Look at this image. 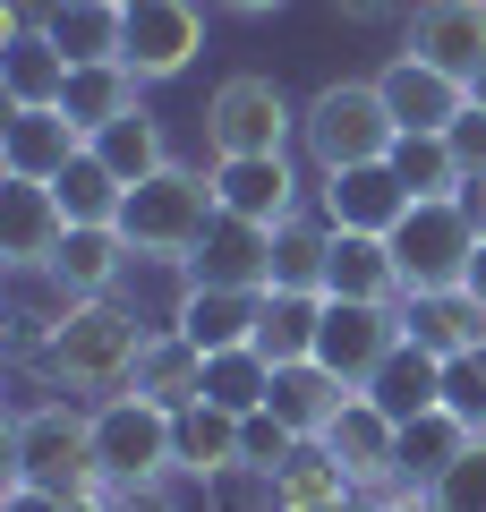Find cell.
<instances>
[{
	"mask_svg": "<svg viewBox=\"0 0 486 512\" xmlns=\"http://www.w3.org/2000/svg\"><path fill=\"white\" fill-rule=\"evenodd\" d=\"M86 146L103 154V163L120 171L128 188H145V180H154V171H171V146H162V120H154V111H128V120H111V128H94Z\"/></svg>",
	"mask_w": 486,
	"mask_h": 512,
	"instance_id": "32",
	"label": "cell"
},
{
	"mask_svg": "<svg viewBox=\"0 0 486 512\" xmlns=\"http://www.w3.org/2000/svg\"><path fill=\"white\" fill-rule=\"evenodd\" d=\"M461 205H469V222L486 231V171H478V180H461Z\"/></svg>",
	"mask_w": 486,
	"mask_h": 512,
	"instance_id": "44",
	"label": "cell"
},
{
	"mask_svg": "<svg viewBox=\"0 0 486 512\" xmlns=\"http://www.w3.org/2000/svg\"><path fill=\"white\" fill-rule=\"evenodd\" d=\"M239 444H248V470H282L299 436H290V427L273 419V410H248V419H239Z\"/></svg>",
	"mask_w": 486,
	"mask_h": 512,
	"instance_id": "40",
	"label": "cell"
},
{
	"mask_svg": "<svg viewBox=\"0 0 486 512\" xmlns=\"http://www.w3.org/2000/svg\"><path fill=\"white\" fill-rule=\"evenodd\" d=\"M188 282H214V291H273V222L214 214L205 248L188 256Z\"/></svg>",
	"mask_w": 486,
	"mask_h": 512,
	"instance_id": "14",
	"label": "cell"
},
{
	"mask_svg": "<svg viewBox=\"0 0 486 512\" xmlns=\"http://www.w3.org/2000/svg\"><path fill=\"white\" fill-rule=\"evenodd\" d=\"M444 146H452V163H461V180H478L486 171V103H469L461 120L444 128Z\"/></svg>",
	"mask_w": 486,
	"mask_h": 512,
	"instance_id": "41",
	"label": "cell"
},
{
	"mask_svg": "<svg viewBox=\"0 0 486 512\" xmlns=\"http://www.w3.org/2000/svg\"><path fill=\"white\" fill-rule=\"evenodd\" d=\"M367 402H376L393 427H410V419H427V410H444V359H435L427 342H410V333H401V350L376 367V384H367Z\"/></svg>",
	"mask_w": 486,
	"mask_h": 512,
	"instance_id": "22",
	"label": "cell"
},
{
	"mask_svg": "<svg viewBox=\"0 0 486 512\" xmlns=\"http://www.w3.org/2000/svg\"><path fill=\"white\" fill-rule=\"evenodd\" d=\"M427 495H435V512H486V436L469 444V453L452 461V470L435 478Z\"/></svg>",
	"mask_w": 486,
	"mask_h": 512,
	"instance_id": "38",
	"label": "cell"
},
{
	"mask_svg": "<svg viewBox=\"0 0 486 512\" xmlns=\"http://www.w3.org/2000/svg\"><path fill=\"white\" fill-rule=\"evenodd\" d=\"M128 239H120V222H77L69 239H60V256L43 265V282H52L60 299H111V282H120V265H128Z\"/></svg>",
	"mask_w": 486,
	"mask_h": 512,
	"instance_id": "20",
	"label": "cell"
},
{
	"mask_svg": "<svg viewBox=\"0 0 486 512\" xmlns=\"http://www.w3.org/2000/svg\"><path fill=\"white\" fill-rule=\"evenodd\" d=\"M94 453H103V478L111 487H162L180 470V410L145 402L137 384L94 402Z\"/></svg>",
	"mask_w": 486,
	"mask_h": 512,
	"instance_id": "5",
	"label": "cell"
},
{
	"mask_svg": "<svg viewBox=\"0 0 486 512\" xmlns=\"http://www.w3.org/2000/svg\"><path fill=\"white\" fill-rule=\"evenodd\" d=\"M401 52L427 60V69H444V77H478V60H486V0H418Z\"/></svg>",
	"mask_w": 486,
	"mask_h": 512,
	"instance_id": "13",
	"label": "cell"
},
{
	"mask_svg": "<svg viewBox=\"0 0 486 512\" xmlns=\"http://www.w3.org/2000/svg\"><path fill=\"white\" fill-rule=\"evenodd\" d=\"M478 222H469L461 197H427L401 214L393 231V256H401V291L410 299H435V291H469V265H478Z\"/></svg>",
	"mask_w": 486,
	"mask_h": 512,
	"instance_id": "6",
	"label": "cell"
},
{
	"mask_svg": "<svg viewBox=\"0 0 486 512\" xmlns=\"http://www.w3.org/2000/svg\"><path fill=\"white\" fill-rule=\"evenodd\" d=\"M469 103H486V60H478V77H469Z\"/></svg>",
	"mask_w": 486,
	"mask_h": 512,
	"instance_id": "48",
	"label": "cell"
},
{
	"mask_svg": "<svg viewBox=\"0 0 486 512\" xmlns=\"http://www.w3.org/2000/svg\"><path fill=\"white\" fill-rule=\"evenodd\" d=\"M290 137H299V111H290V94L273 86V77L239 69V77H222V86L205 94V146H214V163L290 154Z\"/></svg>",
	"mask_w": 486,
	"mask_h": 512,
	"instance_id": "7",
	"label": "cell"
},
{
	"mask_svg": "<svg viewBox=\"0 0 486 512\" xmlns=\"http://www.w3.org/2000/svg\"><path fill=\"white\" fill-rule=\"evenodd\" d=\"M197 52H205V9H197V0H128V43H120V60L145 77V86L180 77Z\"/></svg>",
	"mask_w": 486,
	"mask_h": 512,
	"instance_id": "9",
	"label": "cell"
},
{
	"mask_svg": "<svg viewBox=\"0 0 486 512\" xmlns=\"http://www.w3.org/2000/svg\"><path fill=\"white\" fill-rule=\"evenodd\" d=\"M350 18H384V9H401V0H342Z\"/></svg>",
	"mask_w": 486,
	"mask_h": 512,
	"instance_id": "46",
	"label": "cell"
},
{
	"mask_svg": "<svg viewBox=\"0 0 486 512\" xmlns=\"http://www.w3.org/2000/svg\"><path fill=\"white\" fill-rule=\"evenodd\" d=\"M256 316H265V291H214V282H188L180 308H171V333L214 359V350H248L256 342Z\"/></svg>",
	"mask_w": 486,
	"mask_h": 512,
	"instance_id": "19",
	"label": "cell"
},
{
	"mask_svg": "<svg viewBox=\"0 0 486 512\" xmlns=\"http://www.w3.org/2000/svg\"><path fill=\"white\" fill-rule=\"evenodd\" d=\"M145 342H154V333H145L120 299H69L60 325H52V342H43V376H52L60 393H94V402H111V393L137 384Z\"/></svg>",
	"mask_w": 486,
	"mask_h": 512,
	"instance_id": "1",
	"label": "cell"
},
{
	"mask_svg": "<svg viewBox=\"0 0 486 512\" xmlns=\"http://www.w3.org/2000/svg\"><path fill=\"white\" fill-rule=\"evenodd\" d=\"M43 35L69 52V69H86V60H120V43H128V0H52Z\"/></svg>",
	"mask_w": 486,
	"mask_h": 512,
	"instance_id": "24",
	"label": "cell"
},
{
	"mask_svg": "<svg viewBox=\"0 0 486 512\" xmlns=\"http://www.w3.org/2000/svg\"><path fill=\"white\" fill-rule=\"evenodd\" d=\"M214 205L239 222H273L282 231L299 214V171L290 154H239V163H214Z\"/></svg>",
	"mask_w": 486,
	"mask_h": 512,
	"instance_id": "16",
	"label": "cell"
},
{
	"mask_svg": "<svg viewBox=\"0 0 486 512\" xmlns=\"http://www.w3.org/2000/svg\"><path fill=\"white\" fill-rule=\"evenodd\" d=\"M0 512H60V495H43V487H18V478H9V495H0Z\"/></svg>",
	"mask_w": 486,
	"mask_h": 512,
	"instance_id": "42",
	"label": "cell"
},
{
	"mask_svg": "<svg viewBox=\"0 0 486 512\" xmlns=\"http://www.w3.org/2000/svg\"><path fill=\"white\" fill-rule=\"evenodd\" d=\"M137 393L162 402V410H197L205 402V350L188 342V333L162 325L154 342H145V359H137Z\"/></svg>",
	"mask_w": 486,
	"mask_h": 512,
	"instance_id": "25",
	"label": "cell"
},
{
	"mask_svg": "<svg viewBox=\"0 0 486 512\" xmlns=\"http://www.w3.org/2000/svg\"><path fill=\"white\" fill-rule=\"evenodd\" d=\"M205 504L214 512H282V495H273V470H231L205 487Z\"/></svg>",
	"mask_w": 486,
	"mask_h": 512,
	"instance_id": "39",
	"label": "cell"
},
{
	"mask_svg": "<svg viewBox=\"0 0 486 512\" xmlns=\"http://www.w3.org/2000/svg\"><path fill=\"white\" fill-rule=\"evenodd\" d=\"M69 205H60L52 180H9L0 188V265H18V274H43L69 239Z\"/></svg>",
	"mask_w": 486,
	"mask_h": 512,
	"instance_id": "12",
	"label": "cell"
},
{
	"mask_svg": "<svg viewBox=\"0 0 486 512\" xmlns=\"http://www.w3.org/2000/svg\"><path fill=\"white\" fill-rule=\"evenodd\" d=\"M393 180L410 188L418 205H427V197H461V163H452L444 137H401V146H393Z\"/></svg>",
	"mask_w": 486,
	"mask_h": 512,
	"instance_id": "36",
	"label": "cell"
},
{
	"mask_svg": "<svg viewBox=\"0 0 486 512\" xmlns=\"http://www.w3.org/2000/svg\"><path fill=\"white\" fill-rule=\"evenodd\" d=\"M401 308H367V299H324V333H316V359L333 367V376L350 384V393H367L376 384V367L401 350Z\"/></svg>",
	"mask_w": 486,
	"mask_h": 512,
	"instance_id": "8",
	"label": "cell"
},
{
	"mask_svg": "<svg viewBox=\"0 0 486 512\" xmlns=\"http://www.w3.org/2000/svg\"><path fill=\"white\" fill-rule=\"evenodd\" d=\"M376 512H435V495H427V487H393Z\"/></svg>",
	"mask_w": 486,
	"mask_h": 512,
	"instance_id": "43",
	"label": "cell"
},
{
	"mask_svg": "<svg viewBox=\"0 0 486 512\" xmlns=\"http://www.w3.org/2000/svg\"><path fill=\"white\" fill-rule=\"evenodd\" d=\"M77 154H86V128L60 103H9V120H0V171L9 180H60Z\"/></svg>",
	"mask_w": 486,
	"mask_h": 512,
	"instance_id": "10",
	"label": "cell"
},
{
	"mask_svg": "<svg viewBox=\"0 0 486 512\" xmlns=\"http://www.w3.org/2000/svg\"><path fill=\"white\" fill-rule=\"evenodd\" d=\"M52 188H60V205H69V222H120V205H128V180H120V171H111L94 146L77 154Z\"/></svg>",
	"mask_w": 486,
	"mask_h": 512,
	"instance_id": "35",
	"label": "cell"
},
{
	"mask_svg": "<svg viewBox=\"0 0 486 512\" xmlns=\"http://www.w3.org/2000/svg\"><path fill=\"white\" fill-rule=\"evenodd\" d=\"M137 94H145V77L128 69V60H86V69H69L60 111H69V120L94 137V128H111V120H128V111H145Z\"/></svg>",
	"mask_w": 486,
	"mask_h": 512,
	"instance_id": "26",
	"label": "cell"
},
{
	"mask_svg": "<svg viewBox=\"0 0 486 512\" xmlns=\"http://www.w3.org/2000/svg\"><path fill=\"white\" fill-rule=\"evenodd\" d=\"M350 402H359V393H350L324 359H299V367H273V402H265V410L290 427V436L316 444V436H333V419H342Z\"/></svg>",
	"mask_w": 486,
	"mask_h": 512,
	"instance_id": "21",
	"label": "cell"
},
{
	"mask_svg": "<svg viewBox=\"0 0 486 512\" xmlns=\"http://www.w3.org/2000/svg\"><path fill=\"white\" fill-rule=\"evenodd\" d=\"M324 256H333V222L290 214L273 231V291H324Z\"/></svg>",
	"mask_w": 486,
	"mask_h": 512,
	"instance_id": "34",
	"label": "cell"
},
{
	"mask_svg": "<svg viewBox=\"0 0 486 512\" xmlns=\"http://www.w3.org/2000/svg\"><path fill=\"white\" fill-rule=\"evenodd\" d=\"M0 77H9V103H60V94H69V52H60L43 26H26V35H9Z\"/></svg>",
	"mask_w": 486,
	"mask_h": 512,
	"instance_id": "31",
	"label": "cell"
},
{
	"mask_svg": "<svg viewBox=\"0 0 486 512\" xmlns=\"http://www.w3.org/2000/svg\"><path fill=\"white\" fill-rule=\"evenodd\" d=\"M444 410L469 427V436H486V350L444 359Z\"/></svg>",
	"mask_w": 486,
	"mask_h": 512,
	"instance_id": "37",
	"label": "cell"
},
{
	"mask_svg": "<svg viewBox=\"0 0 486 512\" xmlns=\"http://www.w3.org/2000/svg\"><path fill=\"white\" fill-rule=\"evenodd\" d=\"M324 299H367V308H401V256L393 239L376 231H333V256H324Z\"/></svg>",
	"mask_w": 486,
	"mask_h": 512,
	"instance_id": "17",
	"label": "cell"
},
{
	"mask_svg": "<svg viewBox=\"0 0 486 512\" xmlns=\"http://www.w3.org/2000/svg\"><path fill=\"white\" fill-rule=\"evenodd\" d=\"M205 402L214 410H231V419H248V410H265L273 402V359L265 350H214V359H205Z\"/></svg>",
	"mask_w": 486,
	"mask_h": 512,
	"instance_id": "33",
	"label": "cell"
},
{
	"mask_svg": "<svg viewBox=\"0 0 486 512\" xmlns=\"http://www.w3.org/2000/svg\"><path fill=\"white\" fill-rule=\"evenodd\" d=\"M231 470H248V444H239V419L231 410H214V402H197V410H180V478H231Z\"/></svg>",
	"mask_w": 486,
	"mask_h": 512,
	"instance_id": "28",
	"label": "cell"
},
{
	"mask_svg": "<svg viewBox=\"0 0 486 512\" xmlns=\"http://www.w3.org/2000/svg\"><path fill=\"white\" fill-rule=\"evenodd\" d=\"M410 205H418V197H410V188L393 180V163L324 171V222H333V231H376V239H393Z\"/></svg>",
	"mask_w": 486,
	"mask_h": 512,
	"instance_id": "15",
	"label": "cell"
},
{
	"mask_svg": "<svg viewBox=\"0 0 486 512\" xmlns=\"http://www.w3.org/2000/svg\"><path fill=\"white\" fill-rule=\"evenodd\" d=\"M376 94L401 120V137H444V128L469 111V77H444V69H427V60H410V52H393L376 69Z\"/></svg>",
	"mask_w": 486,
	"mask_h": 512,
	"instance_id": "11",
	"label": "cell"
},
{
	"mask_svg": "<svg viewBox=\"0 0 486 512\" xmlns=\"http://www.w3.org/2000/svg\"><path fill=\"white\" fill-rule=\"evenodd\" d=\"M214 171H188V163H171V171H154L145 188H128V205H120V239L137 256H154V265H188V256L205 248V231H214Z\"/></svg>",
	"mask_w": 486,
	"mask_h": 512,
	"instance_id": "3",
	"label": "cell"
},
{
	"mask_svg": "<svg viewBox=\"0 0 486 512\" xmlns=\"http://www.w3.org/2000/svg\"><path fill=\"white\" fill-rule=\"evenodd\" d=\"M350 512H376V504H367V495H359V504H350Z\"/></svg>",
	"mask_w": 486,
	"mask_h": 512,
	"instance_id": "49",
	"label": "cell"
},
{
	"mask_svg": "<svg viewBox=\"0 0 486 512\" xmlns=\"http://www.w3.org/2000/svg\"><path fill=\"white\" fill-rule=\"evenodd\" d=\"M214 9H231V18H273L282 0H214Z\"/></svg>",
	"mask_w": 486,
	"mask_h": 512,
	"instance_id": "45",
	"label": "cell"
},
{
	"mask_svg": "<svg viewBox=\"0 0 486 512\" xmlns=\"http://www.w3.org/2000/svg\"><path fill=\"white\" fill-rule=\"evenodd\" d=\"M9 478L43 495H94L111 487L103 453H94V410H77L69 393L60 402H26L9 410Z\"/></svg>",
	"mask_w": 486,
	"mask_h": 512,
	"instance_id": "2",
	"label": "cell"
},
{
	"mask_svg": "<svg viewBox=\"0 0 486 512\" xmlns=\"http://www.w3.org/2000/svg\"><path fill=\"white\" fill-rule=\"evenodd\" d=\"M316 333H324V291H265V316H256V350H265L273 367L316 359Z\"/></svg>",
	"mask_w": 486,
	"mask_h": 512,
	"instance_id": "29",
	"label": "cell"
},
{
	"mask_svg": "<svg viewBox=\"0 0 486 512\" xmlns=\"http://www.w3.org/2000/svg\"><path fill=\"white\" fill-rule=\"evenodd\" d=\"M273 495H282V512H350V504H359V470H350V461L342 453H333V444H290V461H282V470H273Z\"/></svg>",
	"mask_w": 486,
	"mask_h": 512,
	"instance_id": "18",
	"label": "cell"
},
{
	"mask_svg": "<svg viewBox=\"0 0 486 512\" xmlns=\"http://www.w3.org/2000/svg\"><path fill=\"white\" fill-rule=\"evenodd\" d=\"M469 291L486 299V239H478V265H469Z\"/></svg>",
	"mask_w": 486,
	"mask_h": 512,
	"instance_id": "47",
	"label": "cell"
},
{
	"mask_svg": "<svg viewBox=\"0 0 486 512\" xmlns=\"http://www.w3.org/2000/svg\"><path fill=\"white\" fill-rule=\"evenodd\" d=\"M469 444H478V436H469V427L452 419V410H427V419H410V427H401L393 478H401V487H435V478H444L452 461L469 453Z\"/></svg>",
	"mask_w": 486,
	"mask_h": 512,
	"instance_id": "30",
	"label": "cell"
},
{
	"mask_svg": "<svg viewBox=\"0 0 486 512\" xmlns=\"http://www.w3.org/2000/svg\"><path fill=\"white\" fill-rule=\"evenodd\" d=\"M324 444H333V453H342L350 470H359V487H401V478H393V453H401V427L384 419V410L367 402V393H359V402L342 410V419H333V436H324Z\"/></svg>",
	"mask_w": 486,
	"mask_h": 512,
	"instance_id": "27",
	"label": "cell"
},
{
	"mask_svg": "<svg viewBox=\"0 0 486 512\" xmlns=\"http://www.w3.org/2000/svg\"><path fill=\"white\" fill-rule=\"evenodd\" d=\"M299 137H307V154H316V171H359V163H393L401 120L384 111L376 77H333V86L299 111Z\"/></svg>",
	"mask_w": 486,
	"mask_h": 512,
	"instance_id": "4",
	"label": "cell"
},
{
	"mask_svg": "<svg viewBox=\"0 0 486 512\" xmlns=\"http://www.w3.org/2000/svg\"><path fill=\"white\" fill-rule=\"evenodd\" d=\"M401 325H410V342H427L435 359H461V350H486V299L478 291L401 299Z\"/></svg>",
	"mask_w": 486,
	"mask_h": 512,
	"instance_id": "23",
	"label": "cell"
}]
</instances>
